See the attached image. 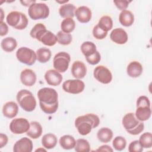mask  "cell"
I'll use <instances>...</instances> for the list:
<instances>
[{
  "label": "cell",
  "mask_w": 152,
  "mask_h": 152,
  "mask_svg": "<svg viewBox=\"0 0 152 152\" xmlns=\"http://www.w3.org/2000/svg\"><path fill=\"white\" fill-rule=\"evenodd\" d=\"M37 97L43 112L47 114H53L56 112L58 108V96L55 89L49 87L42 88L37 92Z\"/></svg>",
  "instance_id": "6da1fadb"
},
{
  "label": "cell",
  "mask_w": 152,
  "mask_h": 152,
  "mask_svg": "<svg viewBox=\"0 0 152 152\" xmlns=\"http://www.w3.org/2000/svg\"><path fill=\"white\" fill-rule=\"evenodd\" d=\"M100 119L93 113H87L77 117L75 120V126L78 133L82 135H86L90 133L93 128L99 126Z\"/></svg>",
  "instance_id": "7a4b0ae2"
},
{
  "label": "cell",
  "mask_w": 152,
  "mask_h": 152,
  "mask_svg": "<svg viewBox=\"0 0 152 152\" xmlns=\"http://www.w3.org/2000/svg\"><path fill=\"white\" fill-rule=\"evenodd\" d=\"M122 123L126 131L133 135L140 134L144 128L143 122L140 121L135 117V113L132 112L128 113L124 116Z\"/></svg>",
  "instance_id": "3957f363"
},
{
  "label": "cell",
  "mask_w": 152,
  "mask_h": 152,
  "mask_svg": "<svg viewBox=\"0 0 152 152\" xmlns=\"http://www.w3.org/2000/svg\"><path fill=\"white\" fill-rule=\"evenodd\" d=\"M17 100L20 107L26 112H32L36 107V100L32 93L23 89L17 94Z\"/></svg>",
  "instance_id": "277c9868"
},
{
  "label": "cell",
  "mask_w": 152,
  "mask_h": 152,
  "mask_svg": "<svg viewBox=\"0 0 152 152\" xmlns=\"http://www.w3.org/2000/svg\"><path fill=\"white\" fill-rule=\"evenodd\" d=\"M136 106L135 115L140 121H145L150 118L151 115L150 102L147 96H140L137 100Z\"/></svg>",
  "instance_id": "5b68a950"
},
{
  "label": "cell",
  "mask_w": 152,
  "mask_h": 152,
  "mask_svg": "<svg viewBox=\"0 0 152 152\" xmlns=\"http://www.w3.org/2000/svg\"><path fill=\"white\" fill-rule=\"evenodd\" d=\"M7 23L11 27L17 30H23L28 25V18L21 12L11 11L7 16Z\"/></svg>",
  "instance_id": "8992f818"
},
{
  "label": "cell",
  "mask_w": 152,
  "mask_h": 152,
  "mask_svg": "<svg viewBox=\"0 0 152 152\" xmlns=\"http://www.w3.org/2000/svg\"><path fill=\"white\" fill-rule=\"evenodd\" d=\"M28 14L33 20L45 19L49 15V8L45 3L35 2L29 7Z\"/></svg>",
  "instance_id": "52a82bcc"
},
{
  "label": "cell",
  "mask_w": 152,
  "mask_h": 152,
  "mask_svg": "<svg viewBox=\"0 0 152 152\" xmlns=\"http://www.w3.org/2000/svg\"><path fill=\"white\" fill-rule=\"evenodd\" d=\"M16 57L19 62L29 66L33 65L37 59L36 52L27 47L20 48L16 52Z\"/></svg>",
  "instance_id": "ba28073f"
},
{
  "label": "cell",
  "mask_w": 152,
  "mask_h": 152,
  "mask_svg": "<svg viewBox=\"0 0 152 152\" xmlns=\"http://www.w3.org/2000/svg\"><path fill=\"white\" fill-rule=\"evenodd\" d=\"M71 61L70 55L65 52L56 53L53 59V65L55 70L59 72H65L68 68Z\"/></svg>",
  "instance_id": "9c48e42d"
},
{
  "label": "cell",
  "mask_w": 152,
  "mask_h": 152,
  "mask_svg": "<svg viewBox=\"0 0 152 152\" xmlns=\"http://www.w3.org/2000/svg\"><path fill=\"white\" fill-rule=\"evenodd\" d=\"M30 125V123L26 118H15L10 124V129L14 134H22L28 131Z\"/></svg>",
  "instance_id": "30bf717a"
},
{
  "label": "cell",
  "mask_w": 152,
  "mask_h": 152,
  "mask_svg": "<svg viewBox=\"0 0 152 152\" xmlns=\"http://www.w3.org/2000/svg\"><path fill=\"white\" fill-rule=\"evenodd\" d=\"M84 88V83L80 79L68 80L62 84V88L65 92L74 94L83 92Z\"/></svg>",
  "instance_id": "8fae6325"
},
{
  "label": "cell",
  "mask_w": 152,
  "mask_h": 152,
  "mask_svg": "<svg viewBox=\"0 0 152 152\" xmlns=\"http://www.w3.org/2000/svg\"><path fill=\"white\" fill-rule=\"evenodd\" d=\"M93 75L98 81L104 84L110 83L112 80L110 71L103 65L96 66L94 69Z\"/></svg>",
  "instance_id": "7c38bea8"
},
{
  "label": "cell",
  "mask_w": 152,
  "mask_h": 152,
  "mask_svg": "<svg viewBox=\"0 0 152 152\" xmlns=\"http://www.w3.org/2000/svg\"><path fill=\"white\" fill-rule=\"evenodd\" d=\"M33 145L32 141L27 137H23L14 144L13 151L14 152H31Z\"/></svg>",
  "instance_id": "4fadbf2b"
},
{
  "label": "cell",
  "mask_w": 152,
  "mask_h": 152,
  "mask_svg": "<svg viewBox=\"0 0 152 152\" xmlns=\"http://www.w3.org/2000/svg\"><path fill=\"white\" fill-rule=\"evenodd\" d=\"M75 15L77 20L81 23H87L90 21L92 13L91 10L88 7L83 5L76 9Z\"/></svg>",
  "instance_id": "5bb4252c"
},
{
  "label": "cell",
  "mask_w": 152,
  "mask_h": 152,
  "mask_svg": "<svg viewBox=\"0 0 152 152\" xmlns=\"http://www.w3.org/2000/svg\"><path fill=\"white\" fill-rule=\"evenodd\" d=\"M36 75L30 69H24L20 74V80L23 84L27 87L33 86L36 81Z\"/></svg>",
  "instance_id": "9a60e30c"
},
{
  "label": "cell",
  "mask_w": 152,
  "mask_h": 152,
  "mask_svg": "<svg viewBox=\"0 0 152 152\" xmlns=\"http://www.w3.org/2000/svg\"><path fill=\"white\" fill-rule=\"evenodd\" d=\"M45 78L49 85L53 86H59L62 81V75L55 69L47 71L45 74Z\"/></svg>",
  "instance_id": "2e32d148"
},
{
  "label": "cell",
  "mask_w": 152,
  "mask_h": 152,
  "mask_svg": "<svg viewBox=\"0 0 152 152\" xmlns=\"http://www.w3.org/2000/svg\"><path fill=\"white\" fill-rule=\"evenodd\" d=\"M110 38L114 43L119 45L125 44L128 41V34L122 28H114L110 33Z\"/></svg>",
  "instance_id": "e0dca14e"
},
{
  "label": "cell",
  "mask_w": 152,
  "mask_h": 152,
  "mask_svg": "<svg viewBox=\"0 0 152 152\" xmlns=\"http://www.w3.org/2000/svg\"><path fill=\"white\" fill-rule=\"evenodd\" d=\"M71 73L76 79H82L86 75L87 67L82 61H75L72 65Z\"/></svg>",
  "instance_id": "ac0fdd59"
},
{
  "label": "cell",
  "mask_w": 152,
  "mask_h": 152,
  "mask_svg": "<svg viewBox=\"0 0 152 152\" xmlns=\"http://www.w3.org/2000/svg\"><path fill=\"white\" fill-rule=\"evenodd\" d=\"M18 112V106L17 104L12 101L5 103L2 107V113L6 118H14L17 115Z\"/></svg>",
  "instance_id": "d6986e66"
},
{
  "label": "cell",
  "mask_w": 152,
  "mask_h": 152,
  "mask_svg": "<svg viewBox=\"0 0 152 152\" xmlns=\"http://www.w3.org/2000/svg\"><path fill=\"white\" fill-rule=\"evenodd\" d=\"M143 71L142 65L138 61L131 62L126 68V72L128 75L132 78H137L140 77Z\"/></svg>",
  "instance_id": "ffe728a7"
},
{
  "label": "cell",
  "mask_w": 152,
  "mask_h": 152,
  "mask_svg": "<svg viewBox=\"0 0 152 152\" xmlns=\"http://www.w3.org/2000/svg\"><path fill=\"white\" fill-rule=\"evenodd\" d=\"M76 9V7L72 4H64L60 7L59 9V14L62 18H72L75 15Z\"/></svg>",
  "instance_id": "44dd1931"
},
{
  "label": "cell",
  "mask_w": 152,
  "mask_h": 152,
  "mask_svg": "<svg viewBox=\"0 0 152 152\" xmlns=\"http://www.w3.org/2000/svg\"><path fill=\"white\" fill-rule=\"evenodd\" d=\"M30 124V128L26 133L27 135L33 139H37L40 137L43 131L40 124L36 121H32Z\"/></svg>",
  "instance_id": "7402d4cb"
},
{
  "label": "cell",
  "mask_w": 152,
  "mask_h": 152,
  "mask_svg": "<svg viewBox=\"0 0 152 152\" xmlns=\"http://www.w3.org/2000/svg\"><path fill=\"white\" fill-rule=\"evenodd\" d=\"M120 23L125 27H129L132 25L134 21V16L132 12L129 10H125L121 12L119 16Z\"/></svg>",
  "instance_id": "603a6c76"
},
{
  "label": "cell",
  "mask_w": 152,
  "mask_h": 152,
  "mask_svg": "<svg viewBox=\"0 0 152 152\" xmlns=\"http://www.w3.org/2000/svg\"><path fill=\"white\" fill-rule=\"evenodd\" d=\"M39 41L46 46H52L56 43L58 39L56 36L52 31L46 30L43 33Z\"/></svg>",
  "instance_id": "cb8c5ba5"
},
{
  "label": "cell",
  "mask_w": 152,
  "mask_h": 152,
  "mask_svg": "<svg viewBox=\"0 0 152 152\" xmlns=\"http://www.w3.org/2000/svg\"><path fill=\"white\" fill-rule=\"evenodd\" d=\"M58 142L57 137L52 133H48L44 135L42 138V144L46 149L53 148Z\"/></svg>",
  "instance_id": "d4e9b609"
},
{
  "label": "cell",
  "mask_w": 152,
  "mask_h": 152,
  "mask_svg": "<svg viewBox=\"0 0 152 152\" xmlns=\"http://www.w3.org/2000/svg\"><path fill=\"white\" fill-rule=\"evenodd\" d=\"M97 137L102 142H108L111 141L113 137V132L109 128L103 127L98 131Z\"/></svg>",
  "instance_id": "484cf974"
},
{
  "label": "cell",
  "mask_w": 152,
  "mask_h": 152,
  "mask_svg": "<svg viewBox=\"0 0 152 152\" xmlns=\"http://www.w3.org/2000/svg\"><path fill=\"white\" fill-rule=\"evenodd\" d=\"M76 141L75 138L70 135H65L59 139L61 147L65 150H70L75 147Z\"/></svg>",
  "instance_id": "4316f807"
},
{
  "label": "cell",
  "mask_w": 152,
  "mask_h": 152,
  "mask_svg": "<svg viewBox=\"0 0 152 152\" xmlns=\"http://www.w3.org/2000/svg\"><path fill=\"white\" fill-rule=\"evenodd\" d=\"M1 46L5 52H11L16 48L17 42L14 38L12 37H7L2 39Z\"/></svg>",
  "instance_id": "83f0119b"
},
{
  "label": "cell",
  "mask_w": 152,
  "mask_h": 152,
  "mask_svg": "<svg viewBox=\"0 0 152 152\" xmlns=\"http://www.w3.org/2000/svg\"><path fill=\"white\" fill-rule=\"evenodd\" d=\"M37 60L42 64L47 62L51 58V52L50 49L46 48H41L36 50Z\"/></svg>",
  "instance_id": "f1b7e54d"
},
{
  "label": "cell",
  "mask_w": 152,
  "mask_h": 152,
  "mask_svg": "<svg viewBox=\"0 0 152 152\" xmlns=\"http://www.w3.org/2000/svg\"><path fill=\"white\" fill-rule=\"evenodd\" d=\"M81 50L83 54L86 58L91 55L97 51L96 46L91 42H84L81 45Z\"/></svg>",
  "instance_id": "f546056e"
},
{
  "label": "cell",
  "mask_w": 152,
  "mask_h": 152,
  "mask_svg": "<svg viewBox=\"0 0 152 152\" xmlns=\"http://www.w3.org/2000/svg\"><path fill=\"white\" fill-rule=\"evenodd\" d=\"M97 25L101 29L107 32L112 28L113 21L110 16L104 15L100 18Z\"/></svg>",
  "instance_id": "4dcf8cb0"
},
{
  "label": "cell",
  "mask_w": 152,
  "mask_h": 152,
  "mask_svg": "<svg viewBox=\"0 0 152 152\" xmlns=\"http://www.w3.org/2000/svg\"><path fill=\"white\" fill-rule=\"evenodd\" d=\"M46 30H47L46 26L43 24L37 23L31 30L30 32V35L31 37L36 39L39 41L43 33Z\"/></svg>",
  "instance_id": "1f68e13d"
},
{
  "label": "cell",
  "mask_w": 152,
  "mask_h": 152,
  "mask_svg": "<svg viewBox=\"0 0 152 152\" xmlns=\"http://www.w3.org/2000/svg\"><path fill=\"white\" fill-rule=\"evenodd\" d=\"M75 27V21L71 18H66L62 20L61 24V28L62 31L69 33L74 31Z\"/></svg>",
  "instance_id": "d6a6232c"
},
{
  "label": "cell",
  "mask_w": 152,
  "mask_h": 152,
  "mask_svg": "<svg viewBox=\"0 0 152 152\" xmlns=\"http://www.w3.org/2000/svg\"><path fill=\"white\" fill-rule=\"evenodd\" d=\"M74 149L77 152H88L90 150V145L87 140L80 138L76 141Z\"/></svg>",
  "instance_id": "836d02e7"
},
{
  "label": "cell",
  "mask_w": 152,
  "mask_h": 152,
  "mask_svg": "<svg viewBox=\"0 0 152 152\" xmlns=\"http://www.w3.org/2000/svg\"><path fill=\"white\" fill-rule=\"evenodd\" d=\"M142 148H149L152 147V134L150 132L142 134L138 140Z\"/></svg>",
  "instance_id": "e575fe53"
},
{
  "label": "cell",
  "mask_w": 152,
  "mask_h": 152,
  "mask_svg": "<svg viewBox=\"0 0 152 152\" xmlns=\"http://www.w3.org/2000/svg\"><path fill=\"white\" fill-rule=\"evenodd\" d=\"M58 42L62 45H69L72 40V35L70 33H66L64 31H59L56 35Z\"/></svg>",
  "instance_id": "d590c367"
},
{
  "label": "cell",
  "mask_w": 152,
  "mask_h": 152,
  "mask_svg": "<svg viewBox=\"0 0 152 152\" xmlns=\"http://www.w3.org/2000/svg\"><path fill=\"white\" fill-rule=\"evenodd\" d=\"M112 145L116 150L122 151L126 147V141L124 137L122 136H117L113 140Z\"/></svg>",
  "instance_id": "8d00e7d4"
},
{
  "label": "cell",
  "mask_w": 152,
  "mask_h": 152,
  "mask_svg": "<svg viewBox=\"0 0 152 152\" xmlns=\"http://www.w3.org/2000/svg\"><path fill=\"white\" fill-rule=\"evenodd\" d=\"M107 34V32L101 29L98 25H96L93 29V36L98 40H102L104 39Z\"/></svg>",
  "instance_id": "74e56055"
},
{
  "label": "cell",
  "mask_w": 152,
  "mask_h": 152,
  "mask_svg": "<svg viewBox=\"0 0 152 152\" xmlns=\"http://www.w3.org/2000/svg\"><path fill=\"white\" fill-rule=\"evenodd\" d=\"M86 59L87 62L89 64L94 65L97 64L100 62V61L101 59V56H100V53L97 50L95 53H94L91 55L86 57Z\"/></svg>",
  "instance_id": "f35d334b"
},
{
  "label": "cell",
  "mask_w": 152,
  "mask_h": 152,
  "mask_svg": "<svg viewBox=\"0 0 152 152\" xmlns=\"http://www.w3.org/2000/svg\"><path fill=\"white\" fill-rule=\"evenodd\" d=\"M143 148L138 140L132 141L128 146V151L129 152H141Z\"/></svg>",
  "instance_id": "ab89813d"
},
{
  "label": "cell",
  "mask_w": 152,
  "mask_h": 152,
  "mask_svg": "<svg viewBox=\"0 0 152 152\" xmlns=\"http://www.w3.org/2000/svg\"><path fill=\"white\" fill-rule=\"evenodd\" d=\"M129 2H131V1H128L127 0H122V1H120V0H116V1H113V3L115 4V5H116V7L120 10H125L127 7L129 5Z\"/></svg>",
  "instance_id": "60d3db41"
},
{
  "label": "cell",
  "mask_w": 152,
  "mask_h": 152,
  "mask_svg": "<svg viewBox=\"0 0 152 152\" xmlns=\"http://www.w3.org/2000/svg\"><path fill=\"white\" fill-rule=\"evenodd\" d=\"M0 35L1 36H4L7 34L8 32V27L7 24L4 22L0 23Z\"/></svg>",
  "instance_id": "b9f144b4"
},
{
  "label": "cell",
  "mask_w": 152,
  "mask_h": 152,
  "mask_svg": "<svg viewBox=\"0 0 152 152\" xmlns=\"http://www.w3.org/2000/svg\"><path fill=\"white\" fill-rule=\"evenodd\" d=\"M8 137L7 135L1 133L0 134V148H2L5 146L8 142Z\"/></svg>",
  "instance_id": "7bdbcfd3"
},
{
  "label": "cell",
  "mask_w": 152,
  "mask_h": 152,
  "mask_svg": "<svg viewBox=\"0 0 152 152\" xmlns=\"http://www.w3.org/2000/svg\"><path fill=\"white\" fill-rule=\"evenodd\" d=\"M96 151H111L112 152L113 151V150L111 148L110 146L108 145H101L100 147H99L98 149H97Z\"/></svg>",
  "instance_id": "ee69618b"
},
{
  "label": "cell",
  "mask_w": 152,
  "mask_h": 152,
  "mask_svg": "<svg viewBox=\"0 0 152 152\" xmlns=\"http://www.w3.org/2000/svg\"><path fill=\"white\" fill-rule=\"evenodd\" d=\"M20 2L23 4V6H25V7H30L31 4L36 2L35 0L34 1H21Z\"/></svg>",
  "instance_id": "f6af8a7d"
},
{
  "label": "cell",
  "mask_w": 152,
  "mask_h": 152,
  "mask_svg": "<svg viewBox=\"0 0 152 152\" xmlns=\"http://www.w3.org/2000/svg\"><path fill=\"white\" fill-rule=\"evenodd\" d=\"M1 10V22H3V16H4V12L2 8H0Z\"/></svg>",
  "instance_id": "bcb514c9"
},
{
  "label": "cell",
  "mask_w": 152,
  "mask_h": 152,
  "mask_svg": "<svg viewBox=\"0 0 152 152\" xmlns=\"http://www.w3.org/2000/svg\"><path fill=\"white\" fill-rule=\"evenodd\" d=\"M56 2H58V3H62V4H64V3H65V2H68V0H66V1H56Z\"/></svg>",
  "instance_id": "7dc6e473"
},
{
  "label": "cell",
  "mask_w": 152,
  "mask_h": 152,
  "mask_svg": "<svg viewBox=\"0 0 152 152\" xmlns=\"http://www.w3.org/2000/svg\"><path fill=\"white\" fill-rule=\"evenodd\" d=\"M46 151V150L44 148H39V149L36 150V151Z\"/></svg>",
  "instance_id": "c3c4849f"
}]
</instances>
